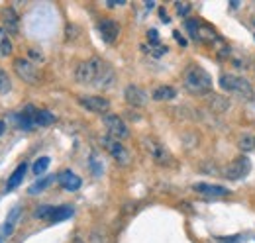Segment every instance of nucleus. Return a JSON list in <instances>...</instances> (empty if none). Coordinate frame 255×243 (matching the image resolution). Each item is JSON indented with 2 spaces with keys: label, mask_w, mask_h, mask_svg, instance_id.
Returning <instances> with one entry per match:
<instances>
[{
  "label": "nucleus",
  "mask_w": 255,
  "mask_h": 243,
  "mask_svg": "<svg viewBox=\"0 0 255 243\" xmlns=\"http://www.w3.org/2000/svg\"><path fill=\"white\" fill-rule=\"evenodd\" d=\"M14 71H16V75H18L24 83H28V85H35L37 79H39L37 67H35L30 59H22V57L16 59L14 61Z\"/></svg>",
  "instance_id": "nucleus-8"
},
{
  "label": "nucleus",
  "mask_w": 255,
  "mask_h": 243,
  "mask_svg": "<svg viewBox=\"0 0 255 243\" xmlns=\"http://www.w3.org/2000/svg\"><path fill=\"white\" fill-rule=\"evenodd\" d=\"M250 169H252L250 159H248L246 155H242V157H236V159L224 169V177L230 179V181H240V179H244V177L250 173Z\"/></svg>",
  "instance_id": "nucleus-5"
},
{
  "label": "nucleus",
  "mask_w": 255,
  "mask_h": 243,
  "mask_svg": "<svg viewBox=\"0 0 255 243\" xmlns=\"http://www.w3.org/2000/svg\"><path fill=\"white\" fill-rule=\"evenodd\" d=\"M114 81H116L114 69H112L108 63L102 61V67H100V73H98V79H96L95 87H98V89H108V87L114 85Z\"/></svg>",
  "instance_id": "nucleus-14"
},
{
  "label": "nucleus",
  "mask_w": 255,
  "mask_h": 243,
  "mask_svg": "<svg viewBox=\"0 0 255 243\" xmlns=\"http://www.w3.org/2000/svg\"><path fill=\"white\" fill-rule=\"evenodd\" d=\"M175 8H177V14H179V16H187V14L191 12V4H189V2H177Z\"/></svg>",
  "instance_id": "nucleus-29"
},
{
  "label": "nucleus",
  "mask_w": 255,
  "mask_h": 243,
  "mask_svg": "<svg viewBox=\"0 0 255 243\" xmlns=\"http://www.w3.org/2000/svg\"><path fill=\"white\" fill-rule=\"evenodd\" d=\"M53 122H55V116H53L49 110H37V112H35V125H37V127L51 125Z\"/></svg>",
  "instance_id": "nucleus-21"
},
{
  "label": "nucleus",
  "mask_w": 255,
  "mask_h": 243,
  "mask_svg": "<svg viewBox=\"0 0 255 243\" xmlns=\"http://www.w3.org/2000/svg\"><path fill=\"white\" fill-rule=\"evenodd\" d=\"M35 112H37V108L26 106V108L16 116L18 125H20L22 129H26V131H30V129H33V127H37V125H35Z\"/></svg>",
  "instance_id": "nucleus-15"
},
{
  "label": "nucleus",
  "mask_w": 255,
  "mask_h": 243,
  "mask_svg": "<svg viewBox=\"0 0 255 243\" xmlns=\"http://www.w3.org/2000/svg\"><path fill=\"white\" fill-rule=\"evenodd\" d=\"M104 127H106L108 135L114 137V139H118V141L126 139L128 135H129V129H128L126 122L122 120L120 116H116V114H106L104 116Z\"/></svg>",
  "instance_id": "nucleus-6"
},
{
  "label": "nucleus",
  "mask_w": 255,
  "mask_h": 243,
  "mask_svg": "<svg viewBox=\"0 0 255 243\" xmlns=\"http://www.w3.org/2000/svg\"><path fill=\"white\" fill-rule=\"evenodd\" d=\"M26 171H28V163L18 165L16 171L10 175V179H8V182H6V190H14L16 186H20V184H22V179H24V175H26Z\"/></svg>",
  "instance_id": "nucleus-17"
},
{
  "label": "nucleus",
  "mask_w": 255,
  "mask_h": 243,
  "mask_svg": "<svg viewBox=\"0 0 255 243\" xmlns=\"http://www.w3.org/2000/svg\"><path fill=\"white\" fill-rule=\"evenodd\" d=\"M147 37H149V41H153V43H157V41H159V35H157V31L155 30L147 31Z\"/></svg>",
  "instance_id": "nucleus-32"
},
{
  "label": "nucleus",
  "mask_w": 255,
  "mask_h": 243,
  "mask_svg": "<svg viewBox=\"0 0 255 243\" xmlns=\"http://www.w3.org/2000/svg\"><path fill=\"white\" fill-rule=\"evenodd\" d=\"M194 192L202 194V196H210V198H222V196H228L230 190L222 186V184H210V182H196L192 186Z\"/></svg>",
  "instance_id": "nucleus-11"
},
{
  "label": "nucleus",
  "mask_w": 255,
  "mask_h": 243,
  "mask_svg": "<svg viewBox=\"0 0 255 243\" xmlns=\"http://www.w3.org/2000/svg\"><path fill=\"white\" fill-rule=\"evenodd\" d=\"M177 96V91L169 85H163V87H157L155 91L151 92V98L157 100V102H163V100H173Z\"/></svg>",
  "instance_id": "nucleus-20"
},
{
  "label": "nucleus",
  "mask_w": 255,
  "mask_h": 243,
  "mask_svg": "<svg viewBox=\"0 0 255 243\" xmlns=\"http://www.w3.org/2000/svg\"><path fill=\"white\" fill-rule=\"evenodd\" d=\"M57 181H59V184L63 186L65 190H69V192L79 190V188H81V184H83V181H81L73 171H63V173L57 177Z\"/></svg>",
  "instance_id": "nucleus-16"
},
{
  "label": "nucleus",
  "mask_w": 255,
  "mask_h": 243,
  "mask_svg": "<svg viewBox=\"0 0 255 243\" xmlns=\"http://www.w3.org/2000/svg\"><path fill=\"white\" fill-rule=\"evenodd\" d=\"M145 147H147L151 159H153L157 165H169V163H171V155L163 147V143L155 141V139H147V141H145Z\"/></svg>",
  "instance_id": "nucleus-13"
},
{
  "label": "nucleus",
  "mask_w": 255,
  "mask_h": 243,
  "mask_svg": "<svg viewBox=\"0 0 255 243\" xmlns=\"http://www.w3.org/2000/svg\"><path fill=\"white\" fill-rule=\"evenodd\" d=\"M210 106L214 108V112H224V110L230 106V102L224 98L222 94H212V98H210Z\"/></svg>",
  "instance_id": "nucleus-24"
},
{
  "label": "nucleus",
  "mask_w": 255,
  "mask_h": 243,
  "mask_svg": "<svg viewBox=\"0 0 255 243\" xmlns=\"http://www.w3.org/2000/svg\"><path fill=\"white\" fill-rule=\"evenodd\" d=\"M73 243H85V242H83L81 238H77V240H75V242H73Z\"/></svg>",
  "instance_id": "nucleus-35"
},
{
  "label": "nucleus",
  "mask_w": 255,
  "mask_h": 243,
  "mask_svg": "<svg viewBox=\"0 0 255 243\" xmlns=\"http://www.w3.org/2000/svg\"><path fill=\"white\" fill-rule=\"evenodd\" d=\"M220 87L230 94H236L240 98H248L252 100L254 98V87L250 85V81L246 77H240V75H232V73H224L220 77Z\"/></svg>",
  "instance_id": "nucleus-2"
},
{
  "label": "nucleus",
  "mask_w": 255,
  "mask_h": 243,
  "mask_svg": "<svg viewBox=\"0 0 255 243\" xmlns=\"http://www.w3.org/2000/svg\"><path fill=\"white\" fill-rule=\"evenodd\" d=\"M79 104H81L85 110L93 112V114H104V116H106V112L110 110L108 98H104V96H95V94H83V96H79Z\"/></svg>",
  "instance_id": "nucleus-7"
},
{
  "label": "nucleus",
  "mask_w": 255,
  "mask_h": 243,
  "mask_svg": "<svg viewBox=\"0 0 255 243\" xmlns=\"http://www.w3.org/2000/svg\"><path fill=\"white\" fill-rule=\"evenodd\" d=\"M71 216H73V208H71V206H57L49 222H53V224H59V222H63V220L71 218Z\"/></svg>",
  "instance_id": "nucleus-23"
},
{
  "label": "nucleus",
  "mask_w": 255,
  "mask_h": 243,
  "mask_svg": "<svg viewBox=\"0 0 255 243\" xmlns=\"http://www.w3.org/2000/svg\"><path fill=\"white\" fill-rule=\"evenodd\" d=\"M2 28L8 31V35H18L20 31V18L12 6L2 8Z\"/></svg>",
  "instance_id": "nucleus-10"
},
{
  "label": "nucleus",
  "mask_w": 255,
  "mask_h": 243,
  "mask_svg": "<svg viewBox=\"0 0 255 243\" xmlns=\"http://www.w3.org/2000/svg\"><path fill=\"white\" fill-rule=\"evenodd\" d=\"M175 39H177V41H179V43H183V45H185V43H187V41H185V39H183V37H181V33H179V31H175Z\"/></svg>",
  "instance_id": "nucleus-33"
},
{
  "label": "nucleus",
  "mask_w": 255,
  "mask_h": 243,
  "mask_svg": "<svg viewBox=\"0 0 255 243\" xmlns=\"http://www.w3.org/2000/svg\"><path fill=\"white\" fill-rule=\"evenodd\" d=\"M20 214H22V208H20V206L12 208V212L8 214V218H6V224L2 226V236H10V234L14 232V228H16V222H18Z\"/></svg>",
  "instance_id": "nucleus-18"
},
{
  "label": "nucleus",
  "mask_w": 255,
  "mask_h": 243,
  "mask_svg": "<svg viewBox=\"0 0 255 243\" xmlns=\"http://www.w3.org/2000/svg\"><path fill=\"white\" fill-rule=\"evenodd\" d=\"M12 91V81H10V75L6 73V69L0 67V94H8Z\"/></svg>",
  "instance_id": "nucleus-26"
},
{
  "label": "nucleus",
  "mask_w": 255,
  "mask_h": 243,
  "mask_svg": "<svg viewBox=\"0 0 255 243\" xmlns=\"http://www.w3.org/2000/svg\"><path fill=\"white\" fill-rule=\"evenodd\" d=\"M49 163H51V159L49 157H39L35 163H33V175H37V177H41L45 171H47V167H49Z\"/></svg>",
  "instance_id": "nucleus-27"
},
{
  "label": "nucleus",
  "mask_w": 255,
  "mask_h": 243,
  "mask_svg": "<svg viewBox=\"0 0 255 243\" xmlns=\"http://www.w3.org/2000/svg\"><path fill=\"white\" fill-rule=\"evenodd\" d=\"M100 143H102V147H104L106 151L114 157V161H116L118 165H129V159H131V157H129V151L124 147V143H120L118 139L110 137L108 133L100 137Z\"/></svg>",
  "instance_id": "nucleus-4"
},
{
  "label": "nucleus",
  "mask_w": 255,
  "mask_h": 243,
  "mask_svg": "<svg viewBox=\"0 0 255 243\" xmlns=\"http://www.w3.org/2000/svg\"><path fill=\"white\" fill-rule=\"evenodd\" d=\"M4 129H6V122H4V120H0V135L4 133Z\"/></svg>",
  "instance_id": "nucleus-34"
},
{
  "label": "nucleus",
  "mask_w": 255,
  "mask_h": 243,
  "mask_svg": "<svg viewBox=\"0 0 255 243\" xmlns=\"http://www.w3.org/2000/svg\"><path fill=\"white\" fill-rule=\"evenodd\" d=\"M240 147H242V149H246V151L254 149V147H255V139H252L250 135H242V137H240Z\"/></svg>",
  "instance_id": "nucleus-28"
},
{
  "label": "nucleus",
  "mask_w": 255,
  "mask_h": 243,
  "mask_svg": "<svg viewBox=\"0 0 255 243\" xmlns=\"http://www.w3.org/2000/svg\"><path fill=\"white\" fill-rule=\"evenodd\" d=\"M98 31H100V37H102L106 43H114V41L118 39V35H120V26H118L114 20L104 18V20L98 22Z\"/></svg>",
  "instance_id": "nucleus-12"
},
{
  "label": "nucleus",
  "mask_w": 255,
  "mask_h": 243,
  "mask_svg": "<svg viewBox=\"0 0 255 243\" xmlns=\"http://www.w3.org/2000/svg\"><path fill=\"white\" fill-rule=\"evenodd\" d=\"M100 67H102V61L96 59V57L79 63L77 69H75V79H77V83H81V85H96Z\"/></svg>",
  "instance_id": "nucleus-3"
},
{
  "label": "nucleus",
  "mask_w": 255,
  "mask_h": 243,
  "mask_svg": "<svg viewBox=\"0 0 255 243\" xmlns=\"http://www.w3.org/2000/svg\"><path fill=\"white\" fill-rule=\"evenodd\" d=\"M126 0H106V6L108 8H114V6H124Z\"/></svg>",
  "instance_id": "nucleus-31"
},
{
  "label": "nucleus",
  "mask_w": 255,
  "mask_h": 243,
  "mask_svg": "<svg viewBox=\"0 0 255 243\" xmlns=\"http://www.w3.org/2000/svg\"><path fill=\"white\" fill-rule=\"evenodd\" d=\"M14 51V45H12V37L8 35V31L4 28H0V57H10Z\"/></svg>",
  "instance_id": "nucleus-19"
},
{
  "label": "nucleus",
  "mask_w": 255,
  "mask_h": 243,
  "mask_svg": "<svg viewBox=\"0 0 255 243\" xmlns=\"http://www.w3.org/2000/svg\"><path fill=\"white\" fill-rule=\"evenodd\" d=\"M55 208L57 206H51V204H43V206H39L37 210H35V218L37 220H51V216H53V212H55Z\"/></svg>",
  "instance_id": "nucleus-25"
},
{
  "label": "nucleus",
  "mask_w": 255,
  "mask_h": 243,
  "mask_svg": "<svg viewBox=\"0 0 255 243\" xmlns=\"http://www.w3.org/2000/svg\"><path fill=\"white\" fill-rule=\"evenodd\" d=\"M53 181H55V177H53V175H49V177H43V179H39V181L33 182L32 186H30V190H28V192H30V194H39V192H43V190H45V188H47V186H49V184H51Z\"/></svg>",
  "instance_id": "nucleus-22"
},
{
  "label": "nucleus",
  "mask_w": 255,
  "mask_h": 243,
  "mask_svg": "<svg viewBox=\"0 0 255 243\" xmlns=\"http://www.w3.org/2000/svg\"><path fill=\"white\" fill-rule=\"evenodd\" d=\"M183 83L185 87L194 94H204L210 91L212 87V79L210 75L200 67V65H189L183 73Z\"/></svg>",
  "instance_id": "nucleus-1"
},
{
  "label": "nucleus",
  "mask_w": 255,
  "mask_h": 243,
  "mask_svg": "<svg viewBox=\"0 0 255 243\" xmlns=\"http://www.w3.org/2000/svg\"><path fill=\"white\" fill-rule=\"evenodd\" d=\"M124 100L131 108H141L147 104V92L137 85H128L126 91H124Z\"/></svg>",
  "instance_id": "nucleus-9"
},
{
  "label": "nucleus",
  "mask_w": 255,
  "mask_h": 243,
  "mask_svg": "<svg viewBox=\"0 0 255 243\" xmlns=\"http://www.w3.org/2000/svg\"><path fill=\"white\" fill-rule=\"evenodd\" d=\"M91 167H93V173H95L96 177H100V173H102V165L98 163L96 155H93V157H91Z\"/></svg>",
  "instance_id": "nucleus-30"
}]
</instances>
